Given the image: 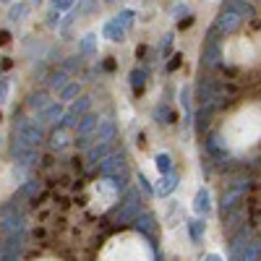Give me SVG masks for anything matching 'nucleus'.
<instances>
[{"label":"nucleus","instance_id":"2","mask_svg":"<svg viewBox=\"0 0 261 261\" xmlns=\"http://www.w3.org/2000/svg\"><path fill=\"white\" fill-rule=\"evenodd\" d=\"M13 134L24 144L39 146L42 141H45V123H42L39 118H18L16 125H13Z\"/></svg>","mask_w":261,"mask_h":261},{"label":"nucleus","instance_id":"40","mask_svg":"<svg viewBox=\"0 0 261 261\" xmlns=\"http://www.w3.org/2000/svg\"><path fill=\"white\" fill-rule=\"evenodd\" d=\"M139 183H141V191H144L146 196H151V193H154V188H151V186H149V180L144 178V172H139Z\"/></svg>","mask_w":261,"mask_h":261},{"label":"nucleus","instance_id":"4","mask_svg":"<svg viewBox=\"0 0 261 261\" xmlns=\"http://www.w3.org/2000/svg\"><path fill=\"white\" fill-rule=\"evenodd\" d=\"M92 110V97H79V99H73L71 102V107L65 110V115H63V120H60V125H65V128H76L79 125V120Z\"/></svg>","mask_w":261,"mask_h":261},{"label":"nucleus","instance_id":"12","mask_svg":"<svg viewBox=\"0 0 261 261\" xmlns=\"http://www.w3.org/2000/svg\"><path fill=\"white\" fill-rule=\"evenodd\" d=\"M107 154H113L110 141H97V144H92V149H89V151H86V165H89V167H97Z\"/></svg>","mask_w":261,"mask_h":261},{"label":"nucleus","instance_id":"48","mask_svg":"<svg viewBox=\"0 0 261 261\" xmlns=\"http://www.w3.org/2000/svg\"><path fill=\"white\" fill-rule=\"evenodd\" d=\"M251 3H258V0H251Z\"/></svg>","mask_w":261,"mask_h":261},{"label":"nucleus","instance_id":"6","mask_svg":"<svg viewBox=\"0 0 261 261\" xmlns=\"http://www.w3.org/2000/svg\"><path fill=\"white\" fill-rule=\"evenodd\" d=\"M97 167H99V175L102 178H115V175H125L128 162H125V157L120 154V151H113V154H107Z\"/></svg>","mask_w":261,"mask_h":261},{"label":"nucleus","instance_id":"26","mask_svg":"<svg viewBox=\"0 0 261 261\" xmlns=\"http://www.w3.org/2000/svg\"><path fill=\"white\" fill-rule=\"evenodd\" d=\"M146 79H149L146 68H134V71H130V86H134L136 94H141V89L146 86Z\"/></svg>","mask_w":261,"mask_h":261},{"label":"nucleus","instance_id":"3","mask_svg":"<svg viewBox=\"0 0 261 261\" xmlns=\"http://www.w3.org/2000/svg\"><path fill=\"white\" fill-rule=\"evenodd\" d=\"M248 188H251L248 180H235V183H230V186L225 188V193H222V204H220L222 217H225L227 212H232L238 204H241V199L248 193Z\"/></svg>","mask_w":261,"mask_h":261},{"label":"nucleus","instance_id":"5","mask_svg":"<svg viewBox=\"0 0 261 261\" xmlns=\"http://www.w3.org/2000/svg\"><path fill=\"white\" fill-rule=\"evenodd\" d=\"M139 214H141V196H139L136 191H128V193H125V204H123L120 212L115 214V222H118V225H128V222H134Z\"/></svg>","mask_w":261,"mask_h":261},{"label":"nucleus","instance_id":"22","mask_svg":"<svg viewBox=\"0 0 261 261\" xmlns=\"http://www.w3.org/2000/svg\"><path fill=\"white\" fill-rule=\"evenodd\" d=\"M191 102H193V86H183L180 89V105H183V110H186V128L191 130V125H193V113H191Z\"/></svg>","mask_w":261,"mask_h":261},{"label":"nucleus","instance_id":"15","mask_svg":"<svg viewBox=\"0 0 261 261\" xmlns=\"http://www.w3.org/2000/svg\"><path fill=\"white\" fill-rule=\"evenodd\" d=\"M214 92H217V84L212 79H201L199 84H196V99H199L201 105L214 102Z\"/></svg>","mask_w":261,"mask_h":261},{"label":"nucleus","instance_id":"43","mask_svg":"<svg viewBox=\"0 0 261 261\" xmlns=\"http://www.w3.org/2000/svg\"><path fill=\"white\" fill-rule=\"evenodd\" d=\"M170 47H172V34H165V42H162V53L167 55V53H170Z\"/></svg>","mask_w":261,"mask_h":261},{"label":"nucleus","instance_id":"32","mask_svg":"<svg viewBox=\"0 0 261 261\" xmlns=\"http://www.w3.org/2000/svg\"><path fill=\"white\" fill-rule=\"evenodd\" d=\"M214 102H209V105H204L201 107V110L199 113H196V128H199V130H204V125L209 123V118H212V113H214Z\"/></svg>","mask_w":261,"mask_h":261},{"label":"nucleus","instance_id":"20","mask_svg":"<svg viewBox=\"0 0 261 261\" xmlns=\"http://www.w3.org/2000/svg\"><path fill=\"white\" fill-rule=\"evenodd\" d=\"M175 188H178V175L175 172H165V175H160V183H157L154 193L157 196H170Z\"/></svg>","mask_w":261,"mask_h":261},{"label":"nucleus","instance_id":"29","mask_svg":"<svg viewBox=\"0 0 261 261\" xmlns=\"http://www.w3.org/2000/svg\"><path fill=\"white\" fill-rule=\"evenodd\" d=\"M79 97H81V84H76V81H68L60 89V102H73Z\"/></svg>","mask_w":261,"mask_h":261},{"label":"nucleus","instance_id":"24","mask_svg":"<svg viewBox=\"0 0 261 261\" xmlns=\"http://www.w3.org/2000/svg\"><path fill=\"white\" fill-rule=\"evenodd\" d=\"M50 102H53V99H50L45 92H34V94H29V99H27V107H29L32 113H37V115H39V113L45 110V107H47Z\"/></svg>","mask_w":261,"mask_h":261},{"label":"nucleus","instance_id":"36","mask_svg":"<svg viewBox=\"0 0 261 261\" xmlns=\"http://www.w3.org/2000/svg\"><path fill=\"white\" fill-rule=\"evenodd\" d=\"M115 21H118V24L123 27V29H134V21H136V13L134 11H120L118 16H115Z\"/></svg>","mask_w":261,"mask_h":261},{"label":"nucleus","instance_id":"9","mask_svg":"<svg viewBox=\"0 0 261 261\" xmlns=\"http://www.w3.org/2000/svg\"><path fill=\"white\" fill-rule=\"evenodd\" d=\"M241 24H243V16H238L230 8H222L220 16H217V21H214V27L220 29L222 34H235L238 29H241Z\"/></svg>","mask_w":261,"mask_h":261},{"label":"nucleus","instance_id":"19","mask_svg":"<svg viewBox=\"0 0 261 261\" xmlns=\"http://www.w3.org/2000/svg\"><path fill=\"white\" fill-rule=\"evenodd\" d=\"M193 212L199 214V217H206L212 212V196L206 188H199V193H196V199H193Z\"/></svg>","mask_w":261,"mask_h":261},{"label":"nucleus","instance_id":"49","mask_svg":"<svg viewBox=\"0 0 261 261\" xmlns=\"http://www.w3.org/2000/svg\"><path fill=\"white\" fill-rule=\"evenodd\" d=\"M3 3H8V0H3Z\"/></svg>","mask_w":261,"mask_h":261},{"label":"nucleus","instance_id":"38","mask_svg":"<svg viewBox=\"0 0 261 261\" xmlns=\"http://www.w3.org/2000/svg\"><path fill=\"white\" fill-rule=\"evenodd\" d=\"M81 68V58L76 55V58H68L63 63V71H68V73H73V71H79Z\"/></svg>","mask_w":261,"mask_h":261},{"label":"nucleus","instance_id":"10","mask_svg":"<svg viewBox=\"0 0 261 261\" xmlns=\"http://www.w3.org/2000/svg\"><path fill=\"white\" fill-rule=\"evenodd\" d=\"M0 232L6 235H16V232H24V217H21L16 209H8L3 217V225H0Z\"/></svg>","mask_w":261,"mask_h":261},{"label":"nucleus","instance_id":"8","mask_svg":"<svg viewBox=\"0 0 261 261\" xmlns=\"http://www.w3.org/2000/svg\"><path fill=\"white\" fill-rule=\"evenodd\" d=\"M21 251H24V232L6 235V241L0 243V261H18Z\"/></svg>","mask_w":261,"mask_h":261},{"label":"nucleus","instance_id":"23","mask_svg":"<svg viewBox=\"0 0 261 261\" xmlns=\"http://www.w3.org/2000/svg\"><path fill=\"white\" fill-rule=\"evenodd\" d=\"M97 125H99V118H97L94 113H86V115L79 120V125H76V134H79V136H92L94 130H97Z\"/></svg>","mask_w":261,"mask_h":261},{"label":"nucleus","instance_id":"16","mask_svg":"<svg viewBox=\"0 0 261 261\" xmlns=\"http://www.w3.org/2000/svg\"><path fill=\"white\" fill-rule=\"evenodd\" d=\"M63 115H65V110H63V102L58 99V102H50L47 107H45V110H42L37 118L42 120V123H58V120H63Z\"/></svg>","mask_w":261,"mask_h":261},{"label":"nucleus","instance_id":"14","mask_svg":"<svg viewBox=\"0 0 261 261\" xmlns=\"http://www.w3.org/2000/svg\"><path fill=\"white\" fill-rule=\"evenodd\" d=\"M206 151H209L214 160H225L227 157V144L222 141L220 134H209L206 136Z\"/></svg>","mask_w":261,"mask_h":261},{"label":"nucleus","instance_id":"11","mask_svg":"<svg viewBox=\"0 0 261 261\" xmlns=\"http://www.w3.org/2000/svg\"><path fill=\"white\" fill-rule=\"evenodd\" d=\"M251 241H253V238H251V227H241V230L232 235V241H230V256L238 261V256L246 251V246H248Z\"/></svg>","mask_w":261,"mask_h":261},{"label":"nucleus","instance_id":"44","mask_svg":"<svg viewBox=\"0 0 261 261\" xmlns=\"http://www.w3.org/2000/svg\"><path fill=\"white\" fill-rule=\"evenodd\" d=\"M37 191H39V186H37V183H29V186L24 188V193H27V196H32V193H37Z\"/></svg>","mask_w":261,"mask_h":261},{"label":"nucleus","instance_id":"42","mask_svg":"<svg viewBox=\"0 0 261 261\" xmlns=\"http://www.w3.org/2000/svg\"><path fill=\"white\" fill-rule=\"evenodd\" d=\"M8 97V79H0V102H6Z\"/></svg>","mask_w":261,"mask_h":261},{"label":"nucleus","instance_id":"34","mask_svg":"<svg viewBox=\"0 0 261 261\" xmlns=\"http://www.w3.org/2000/svg\"><path fill=\"white\" fill-rule=\"evenodd\" d=\"M188 230H191L193 243H201V238H204V232H206V225H204V220H191V222H188Z\"/></svg>","mask_w":261,"mask_h":261},{"label":"nucleus","instance_id":"45","mask_svg":"<svg viewBox=\"0 0 261 261\" xmlns=\"http://www.w3.org/2000/svg\"><path fill=\"white\" fill-rule=\"evenodd\" d=\"M204 261H222V256H217V253H209V256H204Z\"/></svg>","mask_w":261,"mask_h":261},{"label":"nucleus","instance_id":"28","mask_svg":"<svg viewBox=\"0 0 261 261\" xmlns=\"http://www.w3.org/2000/svg\"><path fill=\"white\" fill-rule=\"evenodd\" d=\"M151 118H154L157 123H162V125H170L175 115H172V110H170V107H167L165 102H160V105L154 107V110H151Z\"/></svg>","mask_w":261,"mask_h":261},{"label":"nucleus","instance_id":"17","mask_svg":"<svg viewBox=\"0 0 261 261\" xmlns=\"http://www.w3.org/2000/svg\"><path fill=\"white\" fill-rule=\"evenodd\" d=\"M68 144H71L68 128H65V125H58V128L53 130V134H50V149H53V151H63Z\"/></svg>","mask_w":261,"mask_h":261},{"label":"nucleus","instance_id":"21","mask_svg":"<svg viewBox=\"0 0 261 261\" xmlns=\"http://www.w3.org/2000/svg\"><path fill=\"white\" fill-rule=\"evenodd\" d=\"M222 8H230V11H235L238 16H243V18H253L256 16V8H253L251 0H227V6H222Z\"/></svg>","mask_w":261,"mask_h":261},{"label":"nucleus","instance_id":"35","mask_svg":"<svg viewBox=\"0 0 261 261\" xmlns=\"http://www.w3.org/2000/svg\"><path fill=\"white\" fill-rule=\"evenodd\" d=\"M154 165L160 170V175H165V172H172V157L167 154V151H160V154L154 157Z\"/></svg>","mask_w":261,"mask_h":261},{"label":"nucleus","instance_id":"41","mask_svg":"<svg viewBox=\"0 0 261 261\" xmlns=\"http://www.w3.org/2000/svg\"><path fill=\"white\" fill-rule=\"evenodd\" d=\"M76 3V0H53V8H58V11H65V8H71Z\"/></svg>","mask_w":261,"mask_h":261},{"label":"nucleus","instance_id":"18","mask_svg":"<svg viewBox=\"0 0 261 261\" xmlns=\"http://www.w3.org/2000/svg\"><path fill=\"white\" fill-rule=\"evenodd\" d=\"M125 34H128V29H123L115 18L105 21V27H102V37H107L110 42H123V39H125Z\"/></svg>","mask_w":261,"mask_h":261},{"label":"nucleus","instance_id":"31","mask_svg":"<svg viewBox=\"0 0 261 261\" xmlns=\"http://www.w3.org/2000/svg\"><path fill=\"white\" fill-rule=\"evenodd\" d=\"M79 50H81V55H94L97 53V34L94 32L84 34L81 42H79Z\"/></svg>","mask_w":261,"mask_h":261},{"label":"nucleus","instance_id":"25","mask_svg":"<svg viewBox=\"0 0 261 261\" xmlns=\"http://www.w3.org/2000/svg\"><path fill=\"white\" fill-rule=\"evenodd\" d=\"M261 258V238H256V241H251L246 246V251L238 256V261H258Z\"/></svg>","mask_w":261,"mask_h":261},{"label":"nucleus","instance_id":"30","mask_svg":"<svg viewBox=\"0 0 261 261\" xmlns=\"http://www.w3.org/2000/svg\"><path fill=\"white\" fill-rule=\"evenodd\" d=\"M134 225H136V230L139 232H146V235H154V217L151 214H139L136 220H134Z\"/></svg>","mask_w":261,"mask_h":261},{"label":"nucleus","instance_id":"1","mask_svg":"<svg viewBox=\"0 0 261 261\" xmlns=\"http://www.w3.org/2000/svg\"><path fill=\"white\" fill-rule=\"evenodd\" d=\"M222 32L212 24V29L206 32V39H204V47H201V68L212 71L222 63Z\"/></svg>","mask_w":261,"mask_h":261},{"label":"nucleus","instance_id":"27","mask_svg":"<svg viewBox=\"0 0 261 261\" xmlns=\"http://www.w3.org/2000/svg\"><path fill=\"white\" fill-rule=\"evenodd\" d=\"M65 84H68V71H63V68H60V71H53V73L47 76V86H50L53 92H60Z\"/></svg>","mask_w":261,"mask_h":261},{"label":"nucleus","instance_id":"13","mask_svg":"<svg viewBox=\"0 0 261 261\" xmlns=\"http://www.w3.org/2000/svg\"><path fill=\"white\" fill-rule=\"evenodd\" d=\"M115 130H118V125H115L113 118H99V125H97L94 134H92V141H94V144H97V141H113Z\"/></svg>","mask_w":261,"mask_h":261},{"label":"nucleus","instance_id":"37","mask_svg":"<svg viewBox=\"0 0 261 261\" xmlns=\"http://www.w3.org/2000/svg\"><path fill=\"white\" fill-rule=\"evenodd\" d=\"M183 16H191L188 3H175V6H172V18H183Z\"/></svg>","mask_w":261,"mask_h":261},{"label":"nucleus","instance_id":"33","mask_svg":"<svg viewBox=\"0 0 261 261\" xmlns=\"http://www.w3.org/2000/svg\"><path fill=\"white\" fill-rule=\"evenodd\" d=\"M27 13H29V3H16V6H11L8 18L13 21V24H21V21L27 18Z\"/></svg>","mask_w":261,"mask_h":261},{"label":"nucleus","instance_id":"47","mask_svg":"<svg viewBox=\"0 0 261 261\" xmlns=\"http://www.w3.org/2000/svg\"><path fill=\"white\" fill-rule=\"evenodd\" d=\"M105 3H113V0H105Z\"/></svg>","mask_w":261,"mask_h":261},{"label":"nucleus","instance_id":"7","mask_svg":"<svg viewBox=\"0 0 261 261\" xmlns=\"http://www.w3.org/2000/svg\"><path fill=\"white\" fill-rule=\"evenodd\" d=\"M11 157H13L18 165L29 167V165H37V162H39V151H37V146L24 144L21 139H16V141L11 144Z\"/></svg>","mask_w":261,"mask_h":261},{"label":"nucleus","instance_id":"46","mask_svg":"<svg viewBox=\"0 0 261 261\" xmlns=\"http://www.w3.org/2000/svg\"><path fill=\"white\" fill-rule=\"evenodd\" d=\"M29 3H37V6H39V3H42V0H29Z\"/></svg>","mask_w":261,"mask_h":261},{"label":"nucleus","instance_id":"39","mask_svg":"<svg viewBox=\"0 0 261 261\" xmlns=\"http://www.w3.org/2000/svg\"><path fill=\"white\" fill-rule=\"evenodd\" d=\"M94 6H97V0H81V6H79V16H81V13L94 11Z\"/></svg>","mask_w":261,"mask_h":261}]
</instances>
